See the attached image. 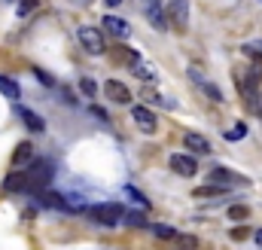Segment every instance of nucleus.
I'll return each mask as SVG.
<instances>
[{"label": "nucleus", "mask_w": 262, "mask_h": 250, "mask_svg": "<svg viewBox=\"0 0 262 250\" xmlns=\"http://www.w3.org/2000/svg\"><path fill=\"white\" fill-rule=\"evenodd\" d=\"M76 37H79V43H82V49H85V52H92V55H101V52L107 49V43H104V34H101V28H92V25H82V28L76 31Z\"/></svg>", "instance_id": "obj_3"}, {"label": "nucleus", "mask_w": 262, "mask_h": 250, "mask_svg": "<svg viewBox=\"0 0 262 250\" xmlns=\"http://www.w3.org/2000/svg\"><path fill=\"white\" fill-rule=\"evenodd\" d=\"M18 116H21V122L28 125V131H34V134H43V131H46L43 116H37L34 110H28V107H18Z\"/></svg>", "instance_id": "obj_13"}, {"label": "nucleus", "mask_w": 262, "mask_h": 250, "mask_svg": "<svg viewBox=\"0 0 262 250\" xmlns=\"http://www.w3.org/2000/svg\"><path fill=\"white\" fill-rule=\"evenodd\" d=\"M28 189H37V192H43V189L49 186V180H52V174H55V168H52V162H46V159H34L31 165H28Z\"/></svg>", "instance_id": "obj_2"}, {"label": "nucleus", "mask_w": 262, "mask_h": 250, "mask_svg": "<svg viewBox=\"0 0 262 250\" xmlns=\"http://www.w3.org/2000/svg\"><path fill=\"white\" fill-rule=\"evenodd\" d=\"M189 76H192V82H195V86H198V92H204V95H207L210 101H216V104L223 101V92H220V89H216V86H213L210 79H204V76L198 73L195 67H189Z\"/></svg>", "instance_id": "obj_11"}, {"label": "nucleus", "mask_w": 262, "mask_h": 250, "mask_svg": "<svg viewBox=\"0 0 262 250\" xmlns=\"http://www.w3.org/2000/svg\"><path fill=\"white\" fill-rule=\"evenodd\" d=\"M40 6V0H18V15H28Z\"/></svg>", "instance_id": "obj_25"}, {"label": "nucleus", "mask_w": 262, "mask_h": 250, "mask_svg": "<svg viewBox=\"0 0 262 250\" xmlns=\"http://www.w3.org/2000/svg\"><path fill=\"white\" fill-rule=\"evenodd\" d=\"M183 143H186V150H189L192 156H207V153H210V143H207L198 131H186V134H183Z\"/></svg>", "instance_id": "obj_12"}, {"label": "nucleus", "mask_w": 262, "mask_h": 250, "mask_svg": "<svg viewBox=\"0 0 262 250\" xmlns=\"http://www.w3.org/2000/svg\"><path fill=\"white\" fill-rule=\"evenodd\" d=\"M3 189H6V192H28V174L12 171V174L3 180Z\"/></svg>", "instance_id": "obj_16"}, {"label": "nucleus", "mask_w": 262, "mask_h": 250, "mask_svg": "<svg viewBox=\"0 0 262 250\" xmlns=\"http://www.w3.org/2000/svg\"><path fill=\"white\" fill-rule=\"evenodd\" d=\"M223 137H226L229 143H235V140H244V137H247V125H244V122H235L229 131H226V134H223Z\"/></svg>", "instance_id": "obj_22"}, {"label": "nucleus", "mask_w": 262, "mask_h": 250, "mask_svg": "<svg viewBox=\"0 0 262 250\" xmlns=\"http://www.w3.org/2000/svg\"><path fill=\"white\" fill-rule=\"evenodd\" d=\"M104 92H107V98H110L113 104H131V92L119 82V79H107V82H104Z\"/></svg>", "instance_id": "obj_10"}, {"label": "nucleus", "mask_w": 262, "mask_h": 250, "mask_svg": "<svg viewBox=\"0 0 262 250\" xmlns=\"http://www.w3.org/2000/svg\"><path fill=\"white\" fill-rule=\"evenodd\" d=\"M253 238H256V244H262V229H256V232H253Z\"/></svg>", "instance_id": "obj_31"}, {"label": "nucleus", "mask_w": 262, "mask_h": 250, "mask_svg": "<svg viewBox=\"0 0 262 250\" xmlns=\"http://www.w3.org/2000/svg\"><path fill=\"white\" fill-rule=\"evenodd\" d=\"M79 92H82L85 98H95V95H98V82H95L92 76H82V79H79Z\"/></svg>", "instance_id": "obj_24"}, {"label": "nucleus", "mask_w": 262, "mask_h": 250, "mask_svg": "<svg viewBox=\"0 0 262 250\" xmlns=\"http://www.w3.org/2000/svg\"><path fill=\"white\" fill-rule=\"evenodd\" d=\"M247 235H250V232H247L244 226H241V229H232V241H244Z\"/></svg>", "instance_id": "obj_29"}, {"label": "nucleus", "mask_w": 262, "mask_h": 250, "mask_svg": "<svg viewBox=\"0 0 262 250\" xmlns=\"http://www.w3.org/2000/svg\"><path fill=\"white\" fill-rule=\"evenodd\" d=\"M207 180L213 183V186H235V183H244V177H238L235 171H229V168H223V165H216V168H210V174H207Z\"/></svg>", "instance_id": "obj_8"}, {"label": "nucleus", "mask_w": 262, "mask_h": 250, "mask_svg": "<svg viewBox=\"0 0 262 250\" xmlns=\"http://www.w3.org/2000/svg\"><path fill=\"white\" fill-rule=\"evenodd\" d=\"M131 119H134V125L143 131V134H156L159 131V119H156V113L149 110V107H131Z\"/></svg>", "instance_id": "obj_6"}, {"label": "nucleus", "mask_w": 262, "mask_h": 250, "mask_svg": "<svg viewBox=\"0 0 262 250\" xmlns=\"http://www.w3.org/2000/svg\"><path fill=\"white\" fill-rule=\"evenodd\" d=\"M168 165H171V171L180 174V177H195V171H198L195 156H189V153H171Z\"/></svg>", "instance_id": "obj_5"}, {"label": "nucleus", "mask_w": 262, "mask_h": 250, "mask_svg": "<svg viewBox=\"0 0 262 250\" xmlns=\"http://www.w3.org/2000/svg\"><path fill=\"white\" fill-rule=\"evenodd\" d=\"M146 229H149V232H152L156 238H162V241H174V238L180 235V232H177L174 226H168V223H149Z\"/></svg>", "instance_id": "obj_18"}, {"label": "nucleus", "mask_w": 262, "mask_h": 250, "mask_svg": "<svg viewBox=\"0 0 262 250\" xmlns=\"http://www.w3.org/2000/svg\"><path fill=\"white\" fill-rule=\"evenodd\" d=\"M0 92H3L9 101H18V95H21L18 82H15V79H9V76H3V73H0Z\"/></svg>", "instance_id": "obj_20"}, {"label": "nucleus", "mask_w": 262, "mask_h": 250, "mask_svg": "<svg viewBox=\"0 0 262 250\" xmlns=\"http://www.w3.org/2000/svg\"><path fill=\"white\" fill-rule=\"evenodd\" d=\"M89 110H92V116H98V119H101V122H110V116H107V113H104V110H98V107H89Z\"/></svg>", "instance_id": "obj_30"}, {"label": "nucleus", "mask_w": 262, "mask_h": 250, "mask_svg": "<svg viewBox=\"0 0 262 250\" xmlns=\"http://www.w3.org/2000/svg\"><path fill=\"white\" fill-rule=\"evenodd\" d=\"M165 6H162V0H143V12H146V18H149V25L152 28H159V31H165L168 28V18H165V12H162Z\"/></svg>", "instance_id": "obj_9"}, {"label": "nucleus", "mask_w": 262, "mask_h": 250, "mask_svg": "<svg viewBox=\"0 0 262 250\" xmlns=\"http://www.w3.org/2000/svg\"><path fill=\"white\" fill-rule=\"evenodd\" d=\"M122 214H125V204H116V201H104V204H95V207L89 211V217H92L98 226H104V229L119 226V223H122Z\"/></svg>", "instance_id": "obj_1"}, {"label": "nucleus", "mask_w": 262, "mask_h": 250, "mask_svg": "<svg viewBox=\"0 0 262 250\" xmlns=\"http://www.w3.org/2000/svg\"><path fill=\"white\" fill-rule=\"evenodd\" d=\"M229 217H232V220H244V217H247V207H244V204H232V207H229Z\"/></svg>", "instance_id": "obj_27"}, {"label": "nucleus", "mask_w": 262, "mask_h": 250, "mask_svg": "<svg viewBox=\"0 0 262 250\" xmlns=\"http://www.w3.org/2000/svg\"><path fill=\"white\" fill-rule=\"evenodd\" d=\"M119 3H122V0H107V6H119Z\"/></svg>", "instance_id": "obj_32"}, {"label": "nucleus", "mask_w": 262, "mask_h": 250, "mask_svg": "<svg viewBox=\"0 0 262 250\" xmlns=\"http://www.w3.org/2000/svg\"><path fill=\"white\" fill-rule=\"evenodd\" d=\"M131 70H134V76H140L146 86H156V82H159V73L152 70V64H146L143 58H137V61L131 64Z\"/></svg>", "instance_id": "obj_14"}, {"label": "nucleus", "mask_w": 262, "mask_h": 250, "mask_svg": "<svg viewBox=\"0 0 262 250\" xmlns=\"http://www.w3.org/2000/svg\"><path fill=\"white\" fill-rule=\"evenodd\" d=\"M229 189H223V186H213V183H207V186H198L192 189V195L195 198H210V195H226Z\"/></svg>", "instance_id": "obj_23"}, {"label": "nucleus", "mask_w": 262, "mask_h": 250, "mask_svg": "<svg viewBox=\"0 0 262 250\" xmlns=\"http://www.w3.org/2000/svg\"><path fill=\"white\" fill-rule=\"evenodd\" d=\"M40 204L43 207H61V211H67V198L58 195V192H52V189H43L40 192Z\"/></svg>", "instance_id": "obj_17"}, {"label": "nucleus", "mask_w": 262, "mask_h": 250, "mask_svg": "<svg viewBox=\"0 0 262 250\" xmlns=\"http://www.w3.org/2000/svg\"><path fill=\"white\" fill-rule=\"evenodd\" d=\"M247 110H250L253 116H259V119H262V89H259V92H256V98H253V104H250Z\"/></svg>", "instance_id": "obj_26"}, {"label": "nucleus", "mask_w": 262, "mask_h": 250, "mask_svg": "<svg viewBox=\"0 0 262 250\" xmlns=\"http://www.w3.org/2000/svg\"><path fill=\"white\" fill-rule=\"evenodd\" d=\"M34 73H37V79H40L43 86H55V79H52V76H49L46 70H40V67H34Z\"/></svg>", "instance_id": "obj_28"}, {"label": "nucleus", "mask_w": 262, "mask_h": 250, "mask_svg": "<svg viewBox=\"0 0 262 250\" xmlns=\"http://www.w3.org/2000/svg\"><path fill=\"white\" fill-rule=\"evenodd\" d=\"M122 223L128 226V229H146L149 223H146V211H125L122 214Z\"/></svg>", "instance_id": "obj_19"}, {"label": "nucleus", "mask_w": 262, "mask_h": 250, "mask_svg": "<svg viewBox=\"0 0 262 250\" xmlns=\"http://www.w3.org/2000/svg\"><path fill=\"white\" fill-rule=\"evenodd\" d=\"M125 195H128V198L134 201V204H137V207H140V211H149V198H146L140 189H134V186L128 183V186H125Z\"/></svg>", "instance_id": "obj_21"}, {"label": "nucleus", "mask_w": 262, "mask_h": 250, "mask_svg": "<svg viewBox=\"0 0 262 250\" xmlns=\"http://www.w3.org/2000/svg\"><path fill=\"white\" fill-rule=\"evenodd\" d=\"M165 12H168V22L177 31H186L189 28V0H171L165 6Z\"/></svg>", "instance_id": "obj_4"}, {"label": "nucleus", "mask_w": 262, "mask_h": 250, "mask_svg": "<svg viewBox=\"0 0 262 250\" xmlns=\"http://www.w3.org/2000/svg\"><path fill=\"white\" fill-rule=\"evenodd\" d=\"M31 162H34V147L25 140V143L15 147V153H12V165H15V168H25V165H31Z\"/></svg>", "instance_id": "obj_15"}, {"label": "nucleus", "mask_w": 262, "mask_h": 250, "mask_svg": "<svg viewBox=\"0 0 262 250\" xmlns=\"http://www.w3.org/2000/svg\"><path fill=\"white\" fill-rule=\"evenodd\" d=\"M101 31L113 34L116 40H128V37H131V25L125 22V18H119V15H104V22H101Z\"/></svg>", "instance_id": "obj_7"}]
</instances>
